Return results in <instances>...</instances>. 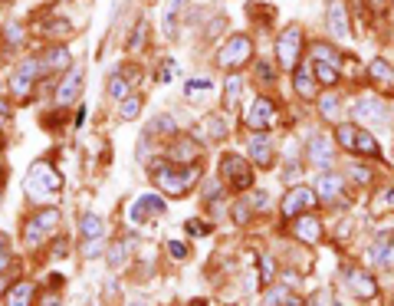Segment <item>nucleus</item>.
Wrapping results in <instances>:
<instances>
[{
	"mask_svg": "<svg viewBox=\"0 0 394 306\" xmlns=\"http://www.w3.org/2000/svg\"><path fill=\"white\" fill-rule=\"evenodd\" d=\"M7 40L10 43H24V30L20 26H7Z\"/></svg>",
	"mask_w": 394,
	"mask_h": 306,
	"instance_id": "obj_45",
	"label": "nucleus"
},
{
	"mask_svg": "<svg viewBox=\"0 0 394 306\" xmlns=\"http://www.w3.org/2000/svg\"><path fill=\"white\" fill-rule=\"evenodd\" d=\"M348 175L355 178V181H361V185H365V181H371L368 168H361V165H352V168H348Z\"/></svg>",
	"mask_w": 394,
	"mask_h": 306,
	"instance_id": "obj_41",
	"label": "nucleus"
},
{
	"mask_svg": "<svg viewBox=\"0 0 394 306\" xmlns=\"http://www.w3.org/2000/svg\"><path fill=\"white\" fill-rule=\"evenodd\" d=\"M47 66H53V70H66L70 66V53L63 47H56V49H49V56H47Z\"/></svg>",
	"mask_w": 394,
	"mask_h": 306,
	"instance_id": "obj_31",
	"label": "nucleus"
},
{
	"mask_svg": "<svg viewBox=\"0 0 394 306\" xmlns=\"http://www.w3.org/2000/svg\"><path fill=\"white\" fill-rule=\"evenodd\" d=\"M210 93V83L207 79H197V83H187V99H204Z\"/></svg>",
	"mask_w": 394,
	"mask_h": 306,
	"instance_id": "obj_36",
	"label": "nucleus"
},
{
	"mask_svg": "<svg viewBox=\"0 0 394 306\" xmlns=\"http://www.w3.org/2000/svg\"><path fill=\"white\" fill-rule=\"evenodd\" d=\"M200 129L207 132V139H223V135H227V118L223 116H207L204 118V122H200Z\"/></svg>",
	"mask_w": 394,
	"mask_h": 306,
	"instance_id": "obj_25",
	"label": "nucleus"
},
{
	"mask_svg": "<svg viewBox=\"0 0 394 306\" xmlns=\"http://www.w3.org/2000/svg\"><path fill=\"white\" fill-rule=\"evenodd\" d=\"M184 3H187V0H171V10L164 13V30H168V33H174V24H178V13L184 10Z\"/></svg>",
	"mask_w": 394,
	"mask_h": 306,
	"instance_id": "obj_32",
	"label": "nucleus"
},
{
	"mask_svg": "<svg viewBox=\"0 0 394 306\" xmlns=\"http://www.w3.org/2000/svg\"><path fill=\"white\" fill-rule=\"evenodd\" d=\"M174 155H181V162H191V158H197L194 148H191V141H181V145H174Z\"/></svg>",
	"mask_w": 394,
	"mask_h": 306,
	"instance_id": "obj_40",
	"label": "nucleus"
},
{
	"mask_svg": "<svg viewBox=\"0 0 394 306\" xmlns=\"http://www.w3.org/2000/svg\"><path fill=\"white\" fill-rule=\"evenodd\" d=\"M0 116H10V109H7V102L0 99Z\"/></svg>",
	"mask_w": 394,
	"mask_h": 306,
	"instance_id": "obj_53",
	"label": "nucleus"
},
{
	"mask_svg": "<svg viewBox=\"0 0 394 306\" xmlns=\"http://www.w3.org/2000/svg\"><path fill=\"white\" fill-rule=\"evenodd\" d=\"M388 240H391V234H381L375 244H371V250H368V260L371 263H381L384 267V254H388Z\"/></svg>",
	"mask_w": 394,
	"mask_h": 306,
	"instance_id": "obj_30",
	"label": "nucleus"
},
{
	"mask_svg": "<svg viewBox=\"0 0 394 306\" xmlns=\"http://www.w3.org/2000/svg\"><path fill=\"white\" fill-rule=\"evenodd\" d=\"M325 24L332 30L336 40H348V17H345V7L342 0H329V10H325Z\"/></svg>",
	"mask_w": 394,
	"mask_h": 306,
	"instance_id": "obj_12",
	"label": "nucleus"
},
{
	"mask_svg": "<svg viewBox=\"0 0 394 306\" xmlns=\"http://www.w3.org/2000/svg\"><path fill=\"white\" fill-rule=\"evenodd\" d=\"M174 129H178V122L171 116H158L148 122V135H174Z\"/></svg>",
	"mask_w": 394,
	"mask_h": 306,
	"instance_id": "obj_28",
	"label": "nucleus"
},
{
	"mask_svg": "<svg viewBox=\"0 0 394 306\" xmlns=\"http://www.w3.org/2000/svg\"><path fill=\"white\" fill-rule=\"evenodd\" d=\"M309 306H332V296H329V290H319V293L309 300Z\"/></svg>",
	"mask_w": 394,
	"mask_h": 306,
	"instance_id": "obj_42",
	"label": "nucleus"
},
{
	"mask_svg": "<svg viewBox=\"0 0 394 306\" xmlns=\"http://www.w3.org/2000/svg\"><path fill=\"white\" fill-rule=\"evenodd\" d=\"M56 224H59V211H56V208H47V211L33 214L30 224H26V244H36V240L49 237L53 231H56Z\"/></svg>",
	"mask_w": 394,
	"mask_h": 306,
	"instance_id": "obj_7",
	"label": "nucleus"
},
{
	"mask_svg": "<svg viewBox=\"0 0 394 306\" xmlns=\"http://www.w3.org/2000/svg\"><path fill=\"white\" fill-rule=\"evenodd\" d=\"M221 178L230 185V188H237V191H244V188H250L253 185V171H250V162L246 158H240V155H233V152H227L221 158Z\"/></svg>",
	"mask_w": 394,
	"mask_h": 306,
	"instance_id": "obj_4",
	"label": "nucleus"
},
{
	"mask_svg": "<svg viewBox=\"0 0 394 306\" xmlns=\"http://www.w3.org/2000/svg\"><path fill=\"white\" fill-rule=\"evenodd\" d=\"M10 263V250H7V237H0V270Z\"/></svg>",
	"mask_w": 394,
	"mask_h": 306,
	"instance_id": "obj_43",
	"label": "nucleus"
},
{
	"mask_svg": "<svg viewBox=\"0 0 394 306\" xmlns=\"http://www.w3.org/2000/svg\"><path fill=\"white\" fill-rule=\"evenodd\" d=\"M79 93H82V66H76V70L59 83V89H56V102L59 106H70V102H76L79 99Z\"/></svg>",
	"mask_w": 394,
	"mask_h": 306,
	"instance_id": "obj_13",
	"label": "nucleus"
},
{
	"mask_svg": "<svg viewBox=\"0 0 394 306\" xmlns=\"http://www.w3.org/2000/svg\"><path fill=\"white\" fill-rule=\"evenodd\" d=\"M125 93H128V83L118 76V72H112V79H109V95H112V99H125Z\"/></svg>",
	"mask_w": 394,
	"mask_h": 306,
	"instance_id": "obj_33",
	"label": "nucleus"
},
{
	"mask_svg": "<svg viewBox=\"0 0 394 306\" xmlns=\"http://www.w3.org/2000/svg\"><path fill=\"white\" fill-rule=\"evenodd\" d=\"M59 185H63V178L53 171L49 162H36L26 175V194L33 201H53L59 194Z\"/></svg>",
	"mask_w": 394,
	"mask_h": 306,
	"instance_id": "obj_1",
	"label": "nucleus"
},
{
	"mask_svg": "<svg viewBox=\"0 0 394 306\" xmlns=\"http://www.w3.org/2000/svg\"><path fill=\"white\" fill-rule=\"evenodd\" d=\"M309 162H313L315 168L332 165V145H329L325 135H313V139H309Z\"/></svg>",
	"mask_w": 394,
	"mask_h": 306,
	"instance_id": "obj_15",
	"label": "nucleus"
},
{
	"mask_svg": "<svg viewBox=\"0 0 394 306\" xmlns=\"http://www.w3.org/2000/svg\"><path fill=\"white\" fill-rule=\"evenodd\" d=\"M197 178H200V165H187V168L164 165L155 171V185L161 191H168L171 198H181V194H187V188L194 185Z\"/></svg>",
	"mask_w": 394,
	"mask_h": 306,
	"instance_id": "obj_2",
	"label": "nucleus"
},
{
	"mask_svg": "<svg viewBox=\"0 0 394 306\" xmlns=\"http://www.w3.org/2000/svg\"><path fill=\"white\" fill-rule=\"evenodd\" d=\"M296 93L306 95V99H313L315 95V83H313V72H309V66L302 63L299 70H296Z\"/></svg>",
	"mask_w": 394,
	"mask_h": 306,
	"instance_id": "obj_24",
	"label": "nucleus"
},
{
	"mask_svg": "<svg viewBox=\"0 0 394 306\" xmlns=\"http://www.w3.org/2000/svg\"><path fill=\"white\" fill-rule=\"evenodd\" d=\"M299 53H302V30H299V26H286V30L276 36L279 66L292 70V66H296V59H299Z\"/></svg>",
	"mask_w": 394,
	"mask_h": 306,
	"instance_id": "obj_6",
	"label": "nucleus"
},
{
	"mask_svg": "<svg viewBox=\"0 0 394 306\" xmlns=\"http://www.w3.org/2000/svg\"><path fill=\"white\" fill-rule=\"evenodd\" d=\"M345 277H348V283H352V293H358L361 300H371V296H375V290H378V283L371 280L365 270H355V267H352Z\"/></svg>",
	"mask_w": 394,
	"mask_h": 306,
	"instance_id": "obj_17",
	"label": "nucleus"
},
{
	"mask_svg": "<svg viewBox=\"0 0 394 306\" xmlns=\"http://www.w3.org/2000/svg\"><path fill=\"white\" fill-rule=\"evenodd\" d=\"M388 3H391V0H371V7H375V10H384Z\"/></svg>",
	"mask_w": 394,
	"mask_h": 306,
	"instance_id": "obj_51",
	"label": "nucleus"
},
{
	"mask_svg": "<svg viewBox=\"0 0 394 306\" xmlns=\"http://www.w3.org/2000/svg\"><path fill=\"white\" fill-rule=\"evenodd\" d=\"M79 231H82V237L86 240H102V231H105V224H102V217L99 214H82L79 217Z\"/></svg>",
	"mask_w": 394,
	"mask_h": 306,
	"instance_id": "obj_19",
	"label": "nucleus"
},
{
	"mask_svg": "<svg viewBox=\"0 0 394 306\" xmlns=\"http://www.w3.org/2000/svg\"><path fill=\"white\" fill-rule=\"evenodd\" d=\"M313 208H315V191L302 188V185L290 188V194L283 198V217H296V214L313 211Z\"/></svg>",
	"mask_w": 394,
	"mask_h": 306,
	"instance_id": "obj_9",
	"label": "nucleus"
},
{
	"mask_svg": "<svg viewBox=\"0 0 394 306\" xmlns=\"http://www.w3.org/2000/svg\"><path fill=\"white\" fill-rule=\"evenodd\" d=\"M43 306H59V296H53V293H49L47 300H43Z\"/></svg>",
	"mask_w": 394,
	"mask_h": 306,
	"instance_id": "obj_52",
	"label": "nucleus"
},
{
	"mask_svg": "<svg viewBox=\"0 0 394 306\" xmlns=\"http://www.w3.org/2000/svg\"><path fill=\"white\" fill-rule=\"evenodd\" d=\"M240 93H244V76H227V86H223V109H233L240 102Z\"/></svg>",
	"mask_w": 394,
	"mask_h": 306,
	"instance_id": "obj_22",
	"label": "nucleus"
},
{
	"mask_svg": "<svg viewBox=\"0 0 394 306\" xmlns=\"http://www.w3.org/2000/svg\"><path fill=\"white\" fill-rule=\"evenodd\" d=\"M273 116H276V106L269 102V99H256L253 106L246 109V125L253 132H267L269 129V122H273Z\"/></svg>",
	"mask_w": 394,
	"mask_h": 306,
	"instance_id": "obj_10",
	"label": "nucleus"
},
{
	"mask_svg": "<svg viewBox=\"0 0 394 306\" xmlns=\"http://www.w3.org/2000/svg\"><path fill=\"white\" fill-rule=\"evenodd\" d=\"M352 116H355V122H384L388 109L381 106V99L361 95V99H355V106H352Z\"/></svg>",
	"mask_w": 394,
	"mask_h": 306,
	"instance_id": "obj_11",
	"label": "nucleus"
},
{
	"mask_svg": "<svg viewBox=\"0 0 394 306\" xmlns=\"http://www.w3.org/2000/svg\"><path fill=\"white\" fill-rule=\"evenodd\" d=\"M145 20H139V26H135V36H132V49H139L141 47V36H145Z\"/></svg>",
	"mask_w": 394,
	"mask_h": 306,
	"instance_id": "obj_44",
	"label": "nucleus"
},
{
	"mask_svg": "<svg viewBox=\"0 0 394 306\" xmlns=\"http://www.w3.org/2000/svg\"><path fill=\"white\" fill-rule=\"evenodd\" d=\"M30 300H33V283H17L7 293V306H30Z\"/></svg>",
	"mask_w": 394,
	"mask_h": 306,
	"instance_id": "obj_23",
	"label": "nucleus"
},
{
	"mask_svg": "<svg viewBox=\"0 0 394 306\" xmlns=\"http://www.w3.org/2000/svg\"><path fill=\"white\" fill-rule=\"evenodd\" d=\"M336 141L348 152H358V155H368V158H378L381 155V145L375 141V135L365 129H355V125H338L336 129Z\"/></svg>",
	"mask_w": 394,
	"mask_h": 306,
	"instance_id": "obj_3",
	"label": "nucleus"
},
{
	"mask_svg": "<svg viewBox=\"0 0 394 306\" xmlns=\"http://www.w3.org/2000/svg\"><path fill=\"white\" fill-rule=\"evenodd\" d=\"M250 158H253V165H260V168L273 165V145H269V139L263 132L250 139Z\"/></svg>",
	"mask_w": 394,
	"mask_h": 306,
	"instance_id": "obj_16",
	"label": "nucleus"
},
{
	"mask_svg": "<svg viewBox=\"0 0 394 306\" xmlns=\"http://www.w3.org/2000/svg\"><path fill=\"white\" fill-rule=\"evenodd\" d=\"M384 267H394V234L388 240V254H384Z\"/></svg>",
	"mask_w": 394,
	"mask_h": 306,
	"instance_id": "obj_46",
	"label": "nucleus"
},
{
	"mask_svg": "<svg viewBox=\"0 0 394 306\" xmlns=\"http://www.w3.org/2000/svg\"><path fill=\"white\" fill-rule=\"evenodd\" d=\"M250 53H253L250 36L237 33V36H230L221 49H217V66H223V70H237V66H244L246 59H250Z\"/></svg>",
	"mask_w": 394,
	"mask_h": 306,
	"instance_id": "obj_5",
	"label": "nucleus"
},
{
	"mask_svg": "<svg viewBox=\"0 0 394 306\" xmlns=\"http://www.w3.org/2000/svg\"><path fill=\"white\" fill-rule=\"evenodd\" d=\"M118 106H122V109H118V118H122V122H132V118L141 116V99H139V95H125Z\"/></svg>",
	"mask_w": 394,
	"mask_h": 306,
	"instance_id": "obj_26",
	"label": "nucleus"
},
{
	"mask_svg": "<svg viewBox=\"0 0 394 306\" xmlns=\"http://www.w3.org/2000/svg\"><path fill=\"white\" fill-rule=\"evenodd\" d=\"M319 112L325 118H332L338 112V95H322V102H319Z\"/></svg>",
	"mask_w": 394,
	"mask_h": 306,
	"instance_id": "obj_38",
	"label": "nucleus"
},
{
	"mask_svg": "<svg viewBox=\"0 0 394 306\" xmlns=\"http://www.w3.org/2000/svg\"><path fill=\"white\" fill-rule=\"evenodd\" d=\"M315 76H319V83L336 86L338 83V66H332V63H319V59H315Z\"/></svg>",
	"mask_w": 394,
	"mask_h": 306,
	"instance_id": "obj_29",
	"label": "nucleus"
},
{
	"mask_svg": "<svg viewBox=\"0 0 394 306\" xmlns=\"http://www.w3.org/2000/svg\"><path fill=\"white\" fill-rule=\"evenodd\" d=\"M260 79H263V83H273V72H269L267 63H260Z\"/></svg>",
	"mask_w": 394,
	"mask_h": 306,
	"instance_id": "obj_49",
	"label": "nucleus"
},
{
	"mask_svg": "<svg viewBox=\"0 0 394 306\" xmlns=\"http://www.w3.org/2000/svg\"><path fill=\"white\" fill-rule=\"evenodd\" d=\"M187 231H191V234H207V224H197V221H187Z\"/></svg>",
	"mask_w": 394,
	"mask_h": 306,
	"instance_id": "obj_47",
	"label": "nucleus"
},
{
	"mask_svg": "<svg viewBox=\"0 0 394 306\" xmlns=\"http://www.w3.org/2000/svg\"><path fill=\"white\" fill-rule=\"evenodd\" d=\"M371 72V79L381 86V89H394V70H391V63H384V59H375L368 66Z\"/></svg>",
	"mask_w": 394,
	"mask_h": 306,
	"instance_id": "obj_20",
	"label": "nucleus"
},
{
	"mask_svg": "<svg viewBox=\"0 0 394 306\" xmlns=\"http://www.w3.org/2000/svg\"><path fill=\"white\" fill-rule=\"evenodd\" d=\"M128 306H148V303H141V300H132V303H128Z\"/></svg>",
	"mask_w": 394,
	"mask_h": 306,
	"instance_id": "obj_54",
	"label": "nucleus"
},
{
	"mask_svg": "<svg viewBox=\"0 0 394 306\" xmlns=\"http://www.w3.org/2000/svg\"><path fill=\"white\" fill-rule=\"evenodd\" d=\"M158 79H161V83H171V79H178V63H174V59H164V63H161Z\"/></svg>",
	"mask_w": 394,
	"mask_h": 306,
	"instance_id": "obj_37",
	"label": "nucleus"
},
{
	"mask_svg": "<svg viewBox=\"0 0 394 306\" xmlns=\"http://www.w3.org/2000/svg\"><path fill=\"white\" fill-rule=\"evenodd\" d=\"M315 59H319V63H332V66H338V53L332 47H315Z\"/></svg>",
	"mask_w": 394,
	"mask_h": 306,
	"instance_id": "obj_39",
	"label": "nucleus"
},
{
	"mask_svg": "<svg viewBox=\"0 0 394 306\" xmlns=\"http://www.w3.org/2000/svg\"><path fill=\"white\" fill-rule=\"evenodd\" d=\"M0 290H3V280H0Z\"/></svg>",
	"mask_w": 394,
	"mask_h": 306,
	"instance_id": "obj_55",
	"label": "nucleus"
},
{
	"mask_svg": "<svg viewBox=\"0 0 394 306\" xmlns=\"http://www.w3.org/2000/svg\"><path fill=\"white\" fill-rule=\"evenodd\" d=\"M267 306H299V300L292 296L290 286H276V290H269Z\"/></svg>",
	"mask_w": 394,
	"mask_h": 306,
	"instance_id": "obj_27",
	"label": "nucleus"
},
{
	"mask_svg": "<svg viewBox=\"0 0 394 306\" xmlns=\"http://www.w3.org/2000/svg\"><path fill=\"white\" fill-rule=\"evenodd\" d=\"M49 33H70V24L56 20V24H49Z\"/></svg>",
	"mask_w": 394,
	"mask_h": 306,
	"instance_id": "obj_48",
	"label": "nucleus"
},
{
	"mask_svg": "<svg viewBox=\"0 0 394 306\" xmlns=\"http://www.w3.org/2000/svg\"><path fill=\"white\" fill-rule=\"evenodd\" d=\"M40 70H43V63H40L36 56L24 59V63H20V66L13 70V76H10V89H13V95H26V93H30V86L36 83Z\"/></svg>",
	"mask_w": 394,
	"mask_h": 306,
	"instance_id": "obj_8",
	"label": "nucleus"
},
{
	"mask_svg": "<svg viewBox=\"0 0 394 306\" xmlns=\"http://www.w3.org/2000/svg\"><path fill=\"white\" fill-rule=\"evenodd\" d=\"M315 185H319V191H315V194H319V198H325V201H338V194H342V181H338L336 175H319V181H315Z\"/></svg>",
	"mask_w": 394,
	"mask_h": 306,
	"instance_id": "obj_21",
	"label": "nucleus"
},
{
	"mask_svg": "<svg viewBox=\"0 0 394 306\" xmlns=\"http://www.w3.org/2000/svg\"><path fill=\"white\" fill-rule=\"evenodd\" d=\"M296 234H299L306 244H319V237H322V224L315 221L313 214H306V217H299V224H296Z\"/></svg>",
	"mask_w": 394,
	"mask_h": 306,
	"instance_id": "obj_18",
	"label": "nucleus"
},
{
	"mask_svg": "<svg viewBox=\"0 0 394 306\" xmlns=\"http://www.w3.org/2000/svg\"><path fill=\"white\" fill-rule=\"evenodd\" d=\"M128 247H132V244H128V240H122L118 247L109 250V263H112V267H122V263H125V257H128Z\"/></svg>",
	"mask_w": 394,
	"mask_h": 306,
	"instance_id": "obj_34",
	"label": "nucleus"
},
{
	"mask_svg": "<svg viewBox=\"0 0 394 306\" xmlns=\"http://www.w3.org/2000/svg\"><path fill=\"white\" fill-rule=\"evenodd\" d=\"M168 250H171L174 257H184V254H187V247H184V244H168Z\"/></svg>",
	"mask_w": 394,
	"mask_h": 306,
	"instance_id": "obj_50",
	"label": "nucleus"
},
{
	"mask_svg": "<svg viewBox=\"0 0 394 306\" xmlns=\"http://www.w3.org/2000/svg\"><path fill=\"white\" fill-rule=\"evenodd\" d=\"M394 208V188H384L378 198H375V211L381 214V211H391Z\"/></svg>",
	"mask_w": 394,
	"mask_h": 306,
	"instance_id": "obj_35",
	"label": "nucleus"
},
{
	"mask_svg": "<svg viewBox=\"0 0 394 306\" xmlns=\"http://www.w3.org/2000/svg\"><path fill=\"white\" fill-rule=\"evenodd\" d=\"M164 211V201L161 198H151V194H141L135 204H132V221L141 224L148 221V217H158V214Z\"/></svg>",
	"mask_w": 394,
	"mask_h": 306,
	"instance_id": "obj_14",
	"label": "nucleus"
}]
</instances>
